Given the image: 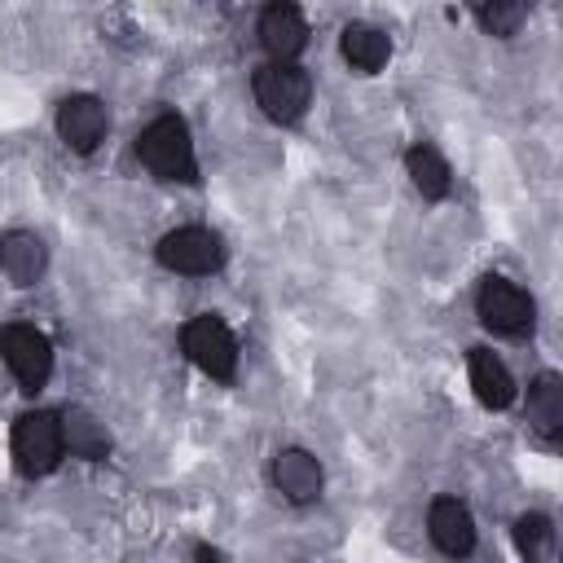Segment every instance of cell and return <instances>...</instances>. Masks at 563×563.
I'll list each match as a JSON object with an SVG mask.
<instances>
[{
	"label": "cell",
	"mask_w": 563,
	"mask_h": 563,
	"mask_svg": "<svg viewBox=\"0 0 563 563\" xmlns=\"http://www.w3.org/2000/svg\"><path fill=\"white\" fill-rule=\"evenodd\" d=\"M136 154H141V163H145L154 176H163V180H194V176H198L189 128H185L176 114H158V119L136 136Z\"/></svg>",
	"instance_id": "obj_1"
},
{
	"label": "cell",
	"mask_w": 563,
	"mask_h": 563,
	"mask_svg": "<svg viewBox=\"0 0 563 563\" xmlns=\"http://www.w3.org/2000/svg\"><path fill=\"white\" fill-rule=\"evenodd\" d=\"M308 92H312L308 75L299 66H290V62L286 66L282 62H268V66L255 70V101L277 123H295L303 114V106H308Z\"/></svg>",
	"instance_id": "obj_2"
},
{
	"label": "cell",
	"mask_w": 563,
	"mask_h": 563,
	"mask_svg": "<svg viewBox=\"0 0 563 563\" xmlns=\"http://www.w3.org/2000/svg\"><path fill=\"white\" fill-rule=\"evenodd\" d=\"M0 356L22 383V391H40L53 374V343L35 325H4L0 330Z\"/></svg>",
	"instance_id": "obj_3"
},
{
	"label": "cell",
	"mask_w": 563,
	"mask_h": 563,
	"mask_svg": "<svg viewBox=\"0 0 563 563\" xmlns=\"http://www.w3.org/2000/svg\"><path fill=\"white\" fill-rule=\"evenodd\" d=\"M180 343H185L189 361H194L202 374H211V378H220V383L233 378V369H238V343H233V334H229V325H224L220 317H194V321L185 325Z\"/></svg>",
	"instance_id": "obj_4"
},
{
	"label": "cell",
	"mask_w": 563,
	"mask_h": 563,
	"mask_svg": "<svg viewBox=\"0 0 563 563\" xmlns=\"http://www.w3.org/2000/svg\"><path fill=\"white\" fill-rule=\"evenodd\" d=\"M13 457L26 475H48L62 457V422L44 409L22 413L13 427Z\"/></svg>",
	"instance_id": "obj_5"
},
{
	"label": "cell",
	"mask_w": 563,
	"mask_h": 563,
	"mask_svg": "<svg viewBox=\"0 0 563 563\" xmlns=\"http://www.w3.org/2000/svg\"><path fill=\"white\" fill-rule=\"evenodd\" d=\"M475 308H479V321L488 330H497V334H523V330H532V299L515 282H506V277H488L479 286Z\"/></svg>",
	"instance_id": "obj_6"
},
{
	"label": "cell",
	"mask_w": 563,
	"mask_h": 563,
	"mask_svg": "<svg viewBox=\"0 0 563 563\" xmlns=\"http://www.w3.org/2000/svg\"><path fill=\"white\" fill-rule=\"evenodd\" d=\"M158 260L172 268V273H216L220 260H224V246L216 233L207 229H176L158 242Z\"/></svg>",
	"instance_id": "obj_7"
},
{
	"label": "cell",
	"mask_w": 563,
	"mask_h": 563,
	"mask_svg": "<svg viewBox=\"0 0 563 563\" xmlns=\"http://www.w3.org/2000/svg\"><path fill=\"white\" fill-rule=\"evenodd\" d=\"M57 132L75 154L97 150V141L106 136V106L97 97H66L57 110Z\"/></svg>",
	"instance_id": "obj_8"
},
{
	"label": "cell",
	"mask_w": 563,
	"mask_h": 563,
	"mask_svg": "<svg viewBox=\"0 0 563 563\" xmlns=\"http://www.w3.org/2000/svg\"><path fill=\"white\" fill-rule=\"evenodd\" d=\"M303 40H308V26H303L299 9H290V4H273V9H264V18H260V44L268 48L273 62L286 66V62L303 48Z\"/></svg>",
	"instance_id": "obj_9"
},
{
	"label": "cell",
	"mask_w": 563,
	"mask_h": 563,
	"mask_svg": "<svg viewBox=\"0 0 563 563\" xmlns=\"http://www.w3.org/2000/svg\"><path fill=\"white\" fill-rule=\"evenodd\" d=\"M431 541H435L444 554H453V559L471 554V545H475L471 510H466L462 501H453V497H440V501L431 506Z\"/></svg>",
	"instance_id": "obj_10"
},
{
	"label": "cell",
	"mask_w": 563,
	"mask_h": 563,
	"mask_svg": "<svg viewBox=\"0 0 563 563\" xmlns=\"http://www.w3.org/2000/svg\"><path fill=\"white\" fill-rule=\"evenodd\" d=\"M273 479L290 501H312L321 493V466L303 449H282L273 462Z\"/></svg>",
	"instance_id": "obj_11"
},
{
	"label": "cell",
	"mask_w": 563,
	"mask_h": 563,
	"mask_svg": "<svg viewBox=\"0 0 563 563\" xmlns=\"http://www.w3.org/2000/svg\"><path fill=\"white\" fill-rule=\"evenodd\" d=\"M471 387H475L479 405H488V409H506V405L515 400V378H510V369H506L493 352H484V347L471 352Z\"/></svg>",
	"instance_id": "obj_12"
},
{
	"label": "cell",
	"mask_w": 563,
	"mask_h": 563,
	"mask_svg": "<svg viewBox=\"0 0 563 563\" xmlns=\"http://www.w3.org/2000/svg\"><path fill=\"white\" fill-rule=\"evenodd\" d=\"M0 268L9 273V282L31 286L44 273V242L35 233H22V229L4 233L0 238Z\"/></svg>",
	"instance_id": "obj_13"
},
{
	"label": "cell",
	"mask_w": 563,
	"mask_h": 563,
	"mask_svg": "<svg viewBox=\"0 0 563 563\" xmlns=\"http://www.w3.org/2000/svg\"><path fill=\"white\" fill-rule=\"evenodd\" d=\"M62 444H70V453H79V457H106V449H110V435H106V427L88 413V409H66L62 418Z\"/></svg>",
	"instance_id": "obj_14"
},
{
	"label": "cell",
	"mask_w": 563,
	"mask_h": 563,
	"mask_svg": "<svg viewBox=\"0 0 563 563\" xmlns=\"http://www.w3.org/2000/svg\"><path fill=\"white\" fill-rule=\"evenodd\" d=\"M528 418H532V427L545 440L559 435V427H563V383L554 374H541L532 383V391H528Z\"/></svg>",
	"instance_id": "obj_15"
},
{
	"label": "cell",
	"mask_w": 563,
	"mask_h": 563,
	"mask_svg": "<svg viewBox=\"0 0 563 563\" xmlns=\"http://www.w3.org/2000/svg\"><path fill=\"white\" fill-rule=\"evenodd\" d=\"M387 53H391V40L378 31V26H365V22H352L347 31H343V57L356 66V70H378L383 62H387Z\"/></svg>",
	"instance_id": "obj_16"
},
{
	"label": "cell",
	"mask_w": 563,
	"mask_h": 563,
	"mask_svg": "<svg viewBox=\"0 0 563 563\" xmlns=\"http://www.w3.org/2000/svg\"><path fill=\"white\" fill-rule=\"evenodd\" d=\"M405 163H409V176H413V185H418L422 198H444L449 194V163L431 145H413L405 154Z\"/></svg>",
	"instance_id": "obj_17"
},
{
	"label": "cell",
	"mask_w": 563,
	"mask_h": 563,
	"mask_svg": "<svg viewBox=\"0 0 563 563\" xmlns=\"http://www.w3.org/2000/svg\"><path fill=\"white\" fill-rule=\"evenodd\" d=\"M550 545H554V528L545 515H523L515 523V550L523 554V563H545Z\"/></svg>",
	"instance_id": "obj_18"
},
{
	"label": "cell",
	"mask_w": 563,
	"mask_h": 563,
	"mask_svg": "<svg viewBox=\"0 0 563 563\" xmlns=\"http://www.w3.org/2000/svg\"><path fill=\"white\" fill-rule=\"evenodd\" d=\"M523 4L519 0H497V4H479L475 9V18H479V26L488 31V35H515L519 31V22H523Z\"/></svg>",
	"instance_id": "obj_19"
}]
</instances>
